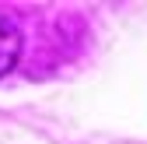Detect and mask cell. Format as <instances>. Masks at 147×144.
I'll use <instances>...</instances> for the list:
<instances>
[{
  "label": "cell",
  "mask_w": 147,
  "mask_h": 144,
  "mask_svg": "<svg viewBox=\"0 0 147 144\" xmlns=\"http://www.w3.org/2000/svg\"><path fill=\"white\" fill-rule=\"evenodd\" d=\"M21 60V32L11 18L0 14V77H7Z\"/></svg>",
  "instance_id": "cell-1"
}]
</instances>
